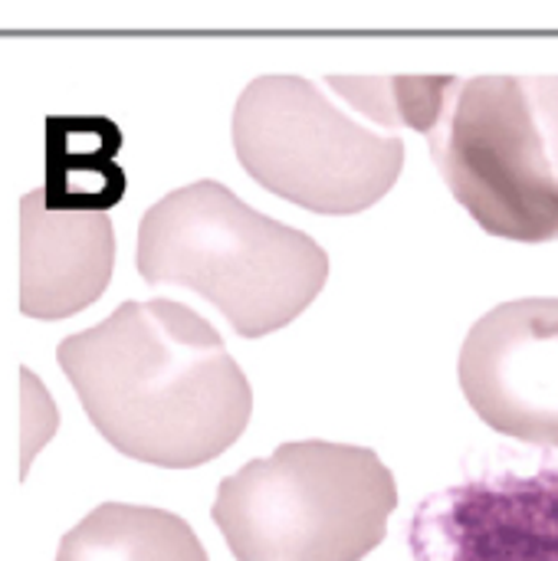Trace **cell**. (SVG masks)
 Returning a JSON list of instances; mask_svg holds the SVG:
<instances>
[{
  "label": "cell",
  "instance_id": "obj_1",
  "mask_svg": "<svg viewBox=\"0 0 558 561\" xmlns=\"http://www.w3.org/2000/svg\"><path fill=\"white\" fill-rule=\"evenodd\" d=\"M56 362L92 427L138 463L204 467L253 414L250 381L220 332L174 299L122 302L105 322L66 335Z\"/></svg>",
  "mask_w": 558,
  "mask_h": 561
},
{
  "label": "cell",
  "instance_id": "obj_9",
  "mask_svg": "<svg viewBox=\"0 0 558 561\" xmlns=\"http://www.w3.org/2000/svg\"><path fill=\"white\" fill-rule=\"evenodd\" d=\"M122 131L99 115H49L43 197L53 204H79L109 210L122 201L128 178L118 164Z\"/></svg>",
  "mask_w": 558,
  "mask_h": 561
},
{
  "label": "cell",
  "instance_id": "obj_4",
  "mask_svg": "<svg viewBox=\"0 0 558 561\" xmlns=\"http://www.w3.org/2000/svg\"><path fill=\"white\" fill-rule=\"evenodd\" d=\"M395 510L398 486L375 450L299 440L220 480L210 519L237 561H362Z\"/></svg>",
  "mask_w": 558,
  "mask_h": 561
},
{
  "label": "cell",
  "instance_id": "obj_3",
  "mask_svg": "<svg viewBox=\"0 0 558 561\" xmlns=\"http://www.w3.org/2000/svg\"><path fill=\"white\" fill-rule=\"evenodd\" d=\"M138 273L204 296L243 339L303 316L329 279V253L303 230L243 204L220 181H194L138 224Z\"/></svg>",
  "mask_w": 558,
  "mask_h": 561
},
{
  "label": "cell",
  "instance_id": "obj_2",
  "mask_svg": "<svg viewBox=\"0 0 558 561\" xmlns=\"http://www.w3.org/2000/svg\"><path fill=\"white\" fill-rule=\"evenodd\" d=\"M329 85L385 131L428 135L447 191L490 237L558 240V76H332Z\"/></svg>",
  "mask_w": 558,
  "mask_h": 561
},
{
  "label": "cell",
  "instance_id": "obj_10",
  "mask_svg": "<svg viewBox=\"0 0 558 561\" xmlns=\"http://www.w3.org/2000/svg\"><path fill=\"white\" fill-rule=\"evenodd\" d=\"M56 561H210L197 533L168 510L102 503L72 526Z\"/></svg>",
  "mask_w": 558,
  "mask_h": 561
},
{
  "label": "cell",
  "instance_id": "obj_5",
  "mask_svg": "<svg viewBox=\"0 0 558 561\" xmlns=\"http://www.w3.org/2000/svg\"><path fill=\"white\" fill-rule=\"evenodd\" d=\"M234 148L270 194L345 217L378 204L405 168V145L362 125L303 76H260L234 108Z\"/></svg>",
  "mask_w": 558,
  "mask_h": 561
},
{
  "label": "cell",
  "instance_id": "obj_7",
  "mask_svg": "<svg viewBox=\"0 0 558 561\" xmlns=\"http://www.w3.org/2000/svg\"><path fill=\"white\" fill-rule=\"evenodd\" d=\"M414 561H558V470L447 486L411 516Z\"/></svg>",
  "mask_w": 558,
  "mask_h": 561
},
{
  "label": "cell",
  "instance_id": "obj_6",
  "mask_svg": "<svg viewBox=\"0 0 558 561\" xmlns=\"http://www.w3.org/2000/svg\"><path fill=\"white\" fill-rule=\"evenodd\" d=\"M460 388L497 434L558 447V299L490 309L460 348Z\"/></svg>",
  "mask_w": 558,
  "mask_h": 561
},
{
  "label": "cell",
  "instance_id": "obj_8",
  "mask_svg": "<svg viewBox=\"0 0 558 561\" xmlns=\"http://www.w3.org/2000/svg\"><path fill=\"white\" fill-rule=\"evenodd\" d=\"M20 312L39 322L79 316L102 299L115 270L112 217L95 207L53 204L43 191L20 197Z\"/></svg>",
  "mask_w": 558,
  "mask_h": 561
}]
</instances>
